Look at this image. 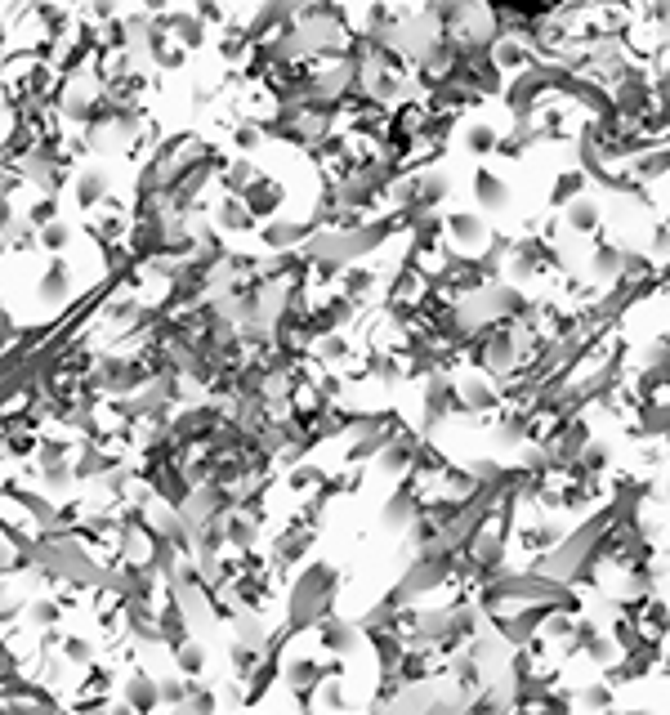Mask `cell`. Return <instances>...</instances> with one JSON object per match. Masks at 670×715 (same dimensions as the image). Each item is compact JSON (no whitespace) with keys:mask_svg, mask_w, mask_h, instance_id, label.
Masks as SVG:
<instances>
[{"mask_svg":"<svg viewBox=\"0 0 670 715\" xmlns=\"http://www.w3.org/2000/svg\"><path fill=\"white\" fill-rule=\"evenodd\" d=\"M367 715H376V711H367Z\"/></svg>","mask_w":670,"mask_h":715,"instance_id":"11a10c76","label":"cell"},{"mask_svg":"<svg viewBox=\"0 0 670 715\" xmlns=\"http://www.w3.org/2000/svg\"><path fill=\"white\" fill-rule=\"evenodd\" d=\"M586 188H590V179L581 175L577 166H572V170H559V175H554V184H550V197H545V206H550V211H568L577 197H586Z\"/></svg>","mask_w":670,"mask_h":715,"instance_id":"7402d4cb","label":"cell"},{"mask_svg":"<svg viewBox=\"0 0 670 715\" xmlns=\"http://www.w3.org/2000/svg\"><path fill=\"white\" fill-rule=\"evenodd\" d=\"M568 537H572L568 519H559V514H541V519H528V523L514 519V541L510 546H519L523 555H528V564H536V559L554 555Z\"/></svg>","mask_w":670,"mask_h":715,"instance_id":"7a4b0ae2","label":"cell"},{"mask_svg":"<svg viewBox=\"0 0 670 715\" xmlns=\"http://www.w3.org/2000/svg\"><path fill=\"white\" fill-rule=\"evenodd\" d=\"M5 572H18V550L14 546H0V577Z\"/></svg>","mask_w":670,"mask_h":715,"instance_id":"7dc6e473","label":"cell"},{"mask_svg":"<svg viewBox=\"0 0 670 715\" xmlns=\"http://www.w3.org/2000/svg\"><path fill=\"white\" fill-rule=\"evenodd\" d=\"M581 657H586L590 666H599V671H612V666H617L626 653H621V648L612 644V635H608V631H599L595 640H590L586 648H581Z\"/></svg>","mask_w":670,"mask_h":715,"instance_id":"f546056e","label":"cell"},{"mask_svg":"<svg viewBox=\"0 0 670 715\" xmlns=\"http://www.w3.org/2000/svg\"><path fill=\"white\" fill-rule=\"evenodd\" d=\"M420 443H425V438H420V429H407V434H398L394 443L385 447V452H380V470L389 474V479H407L411 470H416V452H420Z\"/></svg>","mask_w":670,"mask_h":715,"instance_id":"30bf717a","label":"cell"},{"mask_svg":"<svg viewBox=\"0 0 670 715\" xmlns=\"http://www.w3.org/2000/svg\"><path fill=\"white\" fill-rule=\"evenodd\" d=\"M59 657L67 666H81V671H90V666H99V648H94L85 635H67L59 644Z\"/></svg>","mask_w":670,"mask_h":715,"instance_id":"4dcf8cb0","label":"cell"},{"mask_svg":"<svg viewBox=\"0 0 670 715\" xmlns=\"http://www.w3.org/2000/svg\"><path fill=\"white\" fill-rule=\"evenodd\" d=\"M376 286H380V273L371 269V264H349V269L340 273V282H335V291H340L349 304H358V309H362V304L376 295Z\"/></svg>","mask_w":670,"mask_h":715,"instance_id":"e0dca14e","label":"cell"},{"mask_svg":"<svg viewBox=\"0 0 670 715\" xmlns=\"http://www.w3.org/2000/svg\"><path fill=\"white\" fill-rule=\"evenodd\" d=\"M121 702H130L134 715H152L161 707V684L152 680L148 671H134V675H126V684H121Z\"/></svg>","mask_w":670,"mask_h":715,"instance_id":"d6986e66","label":"cell"},{"mask_svg":"<svg viewBox=\"0 0 670 715\" xmlns=\"http://www.w3.org/2000/svg\"><path fill=\"white\" fill-rule=\"evenodd\" d=\"M626 175L635 179L639 188L657 184V179H670V139L653 143V148H648L644 157H635V161H630V166H626Z\"/></svg>","mask_w":670,"mask_h":715,"instance_id":"9a60e30c","label":"cell"},{"mask_svg":"<svg viewBox=\"0 0 670 715\" xmlns=\"http://www.w3.org/2000/svg\"><path fill=\"white\" fill-rule=\"evenodd\" d=\"M371 653H376V666L380 671H398V662L407 657V640L394 631H385V635H371Z\"/></svg>","mask_w":670,"mask_h":715,"instance_id":"f1b7e54d","label":"cell"},{"mask_svg":"<svg viewBox=\"0 0 670 715\" xmlns=\"http://www.w3.org/2000/svg\"><path fill=\"white\" fill-rule=\"evenodd\" d=\"M362 376L385 389H398L407 380V358L402 354H362Z\"/></svg>","mask_w":670,"mask_h":715,"instance_id":"ffe728a7","label":"cell"},{"mask_svg":"<svg viewBox=\"0 0 670 715\" xmlns=\"http://www.w3.org/2000/svg\"><path fill=\"white\" fill-rule=\"evenodd\" d=\"M662 501L670 505V479H666V488H662Z\"/></svg>","mask_w":670,"mask_h":715,"instance_id":"816d5d0a","label":"cell"},{"mask_svg":"<svg viewBox=\"0 0 670 715\" xmlns=\"http://www.w3.org/2000/svg\"><path fill=\"white\" fill-rule=\"evenodd\" d=\"M27 622H32L36 631H54V626L63 622V604H54V599H36V604H27Z\"/></svg>","mask_w":670,"mask_h":715,"instance_id":"74e56055","label":"cell"},{"mask_svg":"<svg viewBox=\"0 0 670 715\" xmlns=\"http://www.w3.org/2000/svg\"><path fill=\"white\" fill-rule=\"evenodd\" d=\"M224 537L237 555H251L255 541H260V514H246V510H233L224 519Z\"/></svg>","mask_w":670,"mask_h":715,"instance_id":"44dd1931","label":"cell"},{"mask_svg":"<svg viewBox=\"0 0 670 715\" xmlns=\"http://www.w3.org/2000/svg\"><path fill=\"white\" fill-rule=\"evenodd\" d=\"M108 715H134L130 702H117V707H108Z\"/></svg>","mask_w":670,"mask_h":715,"instance_id":"681fc988","label":"cell"},{"mask_svg":"<svg viewBox=\"0 0 670 715\" xmlns=\"http://www.w3.org/2000/svg\"><path fill=\"white\" fill-rule=\"evenodd\" d=\"M41 246H45V251H63V246H67V228L59 224V219H54V224L41 233Z\"/></svg>","mask_w":670,"mask_h":715,"instance_id":"f6af8a7d","label":"cell"},{"mask_svg":"<svg viewBox=\"0 0 670 715\" xmlns=\"http://www.w3.org/2000/svg\"><path fill=\"white\" fill-rule=\"evenodd\" d=\"M447 684H452V689L461 693L465 702H474L478 693L487 689V671H483V666H478L469 653H456L452 662H447Z\"/></svg>","mask_w":670,"mask_h":715,"instance_id":"5bb4252c","label":"cell"},{"mask_svg":"<svg viewBox=\"0 0 670 715\" xmlns=\"http://www.w3.org/2000/svg\"><path fill=\"white\" fill-rule=\"evenodd\" d=\"M242 206L251 211V219H268L273 224L277 219V206H282V184L277 179H268V175H260L251 188L242 193Z\"/></svg>","mask_w":670,"mask_h":715,"instance_id":"ac0fdd59","label":"cell"},{"mask_svg":"<svg viewBox=\"0 0 670 715\" xmlns=\"http://www.w3.org/2000/svg\"><path fill=\"white\" fill-rule=\"evenodd\" d=\"M170 715H193V711H188V707H175V711H170Z\"/></svg>","mask_w":670,"mask_h":715,"instance_id":"f5cc1de1","label":"cell"},{"mask_svg":"<svg viewBox=\"0 0 670 715\" xmlns=\"http://www.w3.org/2000/svg\"><path fill=\"white\" fill-rule=\"evenodd\" d=\"M648 255L653 260H670V219H657L653 237H648Z\"/></svg>","mask_w":670,"mask_h":715,"instance_id":"b9f144b4","label":"cell"},{"mask_svg":"<svg viewBox=\"0 0 670 715\" xmlns=\"http://www.w3.org/2000/svg\"><path fill=\"white\" fill-rule=\"evenodd\" d=\"M157 684H161V702H166L170 711H175V707H188L193 680H184V675H166V680H157Z\"/></svg>","mask_w":670,"mask_h":715,"instance_id":"ab89813d","label":"cell"},{"mask_svg":"<svg viewBox=\"0 0 670 715\" xmlns=\"http://www.w3.org/2000/svg\"><path fill=\"white\" fill-rule=\"evenodd\" d=\"M54 211H59V202H54V197H45V202H36L32 211H27V219H32V224H41V228H50L54 224Z\"/></svg>","mask_w":670,"mask_h":715,"instance_id":"ee69618b","label":"cell"},{"mask_svg":"<svg viewBox=\"0 0 670 715\" xmlns=\"http://www.w3.org/2000/svg\"><path fill=\"white\" fill-rule=\"evenodd\" d=\"M411 175V188H416V215H443L447 197H452V175L438 166H425V170H407Z\"/></svg>","mask_w":670,"mask_h":715,"instance_id":"8992f818","label":"cell"},{"mask_svg":"<svg viewBox=\"0 0 670 715\" xmlns=\"http://www.w3.org/2000/svg\"><path fill=\"white\" fill-rule=\"evenodd\" d=\"M416 519H420V492L411 479H402L398 492L385 501V510H380V523H385L389 532H407Z\"/></svg>","mask_w":670,"mask_h":715,"instance_id":"9c48e42d","label":"cell"},{"mask_svg":"<svg viewBox=\"0 0 670 715\" xmlns=\"http://www.w3.org/2000/svg\"><path fill=\"white\" fill-rule=\"evenodd\" d=\"M469 193H474V206L478 215H501L514 206V188L505 175H496L492 166H478L474 179H469Z\"/></svg>","mask_w":670,"mask_h":715,"instance_id":"5b68a950","label":"cell"},{"mask_svg":"<svg viewBox=\"0 0 670 715\" xmlns=\"http://www.w3.org/2000/svg\"><path fill=\"white\" fill-rule=\"evenodd\" d=\"M313 537H318V528H313V523H304L300 514H295V519L277 532V541H273V572H277V577L273 581H282V568H295L304 555H309Z\"/></svg>","mask_w":670,"mask_h":715,"instance_id":"3957f363","label":"cell"},{"mask_svg":"<svg viewBox=\"0 0 670 715\" xmlns=\"http://www.w3.org/2000/svg\"><path fill=\"white\" fill-rule=\"evenodd\" d=\"M67 282H72L67 264H50V273L41 278V300H45V304H59L63 295H67Z\"/></svg>","mask_w":670,"mask_h":715,"instance_id":"f35d334b","label":"cell"},{"mask_svg":"<svg viewBox=\"0 0 670 715\" xmlns=\"http://www.w3.org/2000/svg\"><path fill=\"white\" fill-rule=\"evenodd\" d=\"M456 394H461L469 416H496L505 407L501 403V385H496L492 376H483V371H465V376H456Z\"/></svg>","mask_w":670,"mask_h":715,"instance_id":"52a82bcc","label":"cell"},{"mask_svg":"<svg viewBox=\"0 0 670 715\" xmlns=\"http://www.w3.org/2000/svg\"><path fill=\"white\" fill-rule=\"evenodd\" d=\"M41 474H45L50 488H67V483H72V470H67V465H41Z\"/></svg>","mask_w":670,"mask_h":715,"instance_id":"bcb514c9","label":"cell"},{"mask_svg":"<svg viewBox=\"0 0 670 715\" xmlns=\"http://www.w3.org/2000/svg\"><path fill=\"white\" fill-rule=\"evenodd\" d=\"M559 219H563V233H572V237H603V206H599V197H590V193L577 197Z\"/></svg>","mask_w":670,"mask_h":715,"instance_id":"7c38bea8","label":"cell"},{"mask_svg":"<svg viewBox=\"0 0 670 715\" xmlns=\"http://www.w3.org/2000/svg\"><path fill=\"white\" fill-rule=\"evenodd\" d=\"M175 671L184 675V680H201V675H206V666H210V653H206V644L201 640H188L184 648H175Z\"/></svg>","mask_w":670,"mask_h":715,"instance_id":"484cf974","label":"cell"},{"mask_svg":"<svg viewBox=\"0 0 670 715\" xmlns=\"http://www.w3.org/2000/svg\"><path fill=\"white\" fill-rule=\"evenodd\" d=\"M335 599H340V568L331 564H309L295 577L291 599H286V635H300V631H318V622H327L335 613Z\"/></svg>","mask_w":670,"mask_h":715,"instance_id":"6da1fadb","label":"cell"},{"mask_svg":"<svg viewBox=\"0 0 670 715\" xmlns=\"http://www.w3.org/2000/svg\"><path fill=\"white\" fill-rule=\"evenodd\" d=\"M264 246L268 251H282V255H295V246L304 251V242L313 237V224L309 219H273V224L260 228Z\"/></svg>","mask_w":670,"mask_h":715,"instance_id":"8fae6325","label":"cell"},{"mask_svg":"<svg viewBox=\"0 0 670 715\" xmlns=\"http://www.w3.org/2000/svg\"><path fill=\"white\" fill-rule=\"evenodd\" d=\"M639 461H644V465H662V447H644V452H639Z\"/></svg>","mask_w":670,"mask_h":715,"instance_id":"c3c4849f","label":"cell"},{"mask_svg":"<svg viewBox=\"0 0 670 715\" xmlns=\"http://www.w3.org/2000/svg\"><path fill=\"white\" fill-rule=\"evenodd\" d=\"M255 54V41L246 36V27H233V32L219 36V59L224 63H251Z\"/></svg>","mask_w":670,"mask_h":715,"instance_id":"1f68e13d","label":"cell"},{"mask_svg":"<svg viewBox=\"0 0 670 715\" xmlns=\"http://www.w3.org/2000/svg\"><path fill=\"white\" fill-rule=\"evenodd\" d=\"M612 456H617V452H612L608 438H595V443H590L586 452H581V461H577V465L590 474V479H603V474L612 470Z\"/></svg>","mask_w":670,"mask_h":715,"instance_id":"836d02e7","label":"cell"},{"mask_svg":"<svg viewBox=\"0 0 670 715\" xmlns=\"http://www.w3.org/2000/svg\"><path fill=\"white\" fill-rule=\"evenodd\" d=\"M237 622V644H246V648H268V640H273V631H268V626L260 622V613H237L233 617Z\"/></svg>","mask_w":670,"mask_h":715,"instance_id":"d6a6232c","label":"cell"},{"mask_svg":"<svg viewBox=\"0 0 670 715\" xmlns=\"http://www.w3.org/2000/svg\"><path fill=\"white\" fill-rule=\"evenodd\" d=\"M318 702H322L327 711H344V702H349V693H344V680H327V684H322V689H318Z\"/></svg>","mask_w":670,"mask_h":715,"instance_id":"7bdbcfd3","label":"cell"},{"mask_svg":"<svg viewBox=\"0 0 670 715\" xmlns=\"http://www.w3.org/2000/svg\"><path fill=\"white\" fill-rule=\"evenodd\" d=\"M286 488L291 492H313V488H327V474L318 470L313 461H300L291 474H286Z\"/></svg>","mask_w":670,"mask_h":715,"instance_id":"8d00e7d4","label":"cell"},{"mask_svg":"<svg viewBox=\"0 0 670 715\" xmlns=\"http://www.w3.org/2000/svg\"><path fill=\"white\" fill-rule=\"evenodd\" d=\"M358 354H353V340L349 336H340V331H335V336H327V340H318V345H313V362H322V367H344V362H353Z\"/></svg>","mask_w":670,"mask_h":715,"instance_id":"4316f807","label":"cell"},{"mask_svg":"<svg viewBox=\"0 0 670 715\" xmlns=\"http://www.w3.org/2000/svg\"><path fill=\"white\" fill-rule=\"evenodd\" d=\"M260 143H264L260 121H237L233 126V148L237 152H251V148H260Z\"/></svg>","mask_w":670,"mask_h":715,"instance_id":"60d3db41","label":"cell"},{"mask_svg":"<svg viewBox=\"0 0 670 715\" xmlns=\"http://www.w3.org/2000/svg\"><path fill=\"white\" fill-rule=\"evenodd\" d=\"M260 662H264V653L260 648H246V644H237L228 648V666H233V680H242V684H251V675L260 671Z\"/></svg>","mask_w":670,"mask_h":715,"instance_id":"e575fe53","label":"cell"},{"mask_svg":"<svg viewBox=\"0 0 670 715\" xmlns=\"http://www.w3.org/2000/svg\"><path fill=\"white\" fill-rule=\"evenodd\" d=\"M461 143L469 157H496V148H501V130L492 126V121H469L461 130Z\"/></svg>","mask_w":670,"mask_h":715,"instance_id":"cb8c5ba5","label":"cell"},{"mask_svg":"<svg viewBox=\"0 0 670 715\" xmlns=\"http://www.w3.org/2000/svg\"><path fill=\"white\" fill-rule=\"evenodd\" d=\"M621 715H657V711H648V707H635V711H621Z\"/></svg>","mask_w":670,"mask_h":715,"instance_id":"f907efd6","label":"cell"},{"mask_svg":"<svg viewBox=\"0 0 670 715\" xmlns=\"http://www.w3.org/2000/svg\"><path fill=\"white\" fill-rule=\"evenodd\" d=\"M577 707L586 715H603V711H617V689L608 680H586L577 684Z\"/></svg>","mask_w":670,"mask_h":715,"instance_id":"d4e9b609","label":"cell"},{"mask_svg":"<svg viewBox=\"0 0 670 715\" xmlns=\"http://www.w3.org/2000/svg\"><path fill=\"white\" fill-rule=\"evenodd\" d=\"M492 242V228L478 211H447V246L456 255H478Z\"/></svg>","mask_w":670,"mask_h":715,"instance_id":"277c9868","label":"cell"},{"mask_svg":"<svg viewBox=\"0 0 670 715\" xmlns=\"http://www.w3.org/2000/svg\"><path fill=\"white\" fill-rule=\"evenodd\" d=\"M492 63L501 72H510V76H523V72H532L541 59L532 54L528 41H519V36H501V41L492 45Z\"/></svg>","mask_w":670,"mask_h":715,"instance_id":"2e32d148","label":"cell"},{"mask_svg":"<svg viewBox=\"0 0 670 715\" xmlns=\"http://www.w3.org/2000/svg\"><path fill=\"white\" fill-rule=\"evenodd\" d=\"M621 264H626V246L603 242V237H595V246H590V255H586L590 278H595V282H608V286H617V282H621Z\"/></svg>","mask_w":670,"mask_h":715,"instance_id":"4fadbf2b","label":"cell"},{"mask_svg":"<svg viewBox=\"0 0 670 715\" xmlns=\"http://www.w3.org/2000/svg\"><path fill=\"white\" fill-rule=\"evenodd\" d=\"M103 197H108V179H103L99 170H85V175L76 179V206H81V211H90V206L103 202Z\"/></svg>","mask_w":670,"mask_h":715,"instance_id":"d590c367","label":"cell"},{"mask_svg":"<svg viewBox=\"0 0 670 715\" xmlns=\"http://www.w3.org/2000/svg\"><path fill=\"white\" fill-rule=\"evenodd\" d=\"M662 675H670V653H666V662H662Z\"/></svg>","mask_w":670,"mask_h":715,"instance_id":"db71d44e","label":"cell"},{"mask_svg":"<svg viewBox=\"0 0 670 715\" xmlns=\"http://www.w3.org/2000/svg\"><path fill=\"white\" fill-rule=\"evenodd\" d=\"M318 644H322V653H331V657H340V662H349V657L362 648V631H358V622H349V617L331 613L327 622H318Z\"/></svg>","mask_w":670,"mask_h":715,"instance_id":"ba28073f","label":"cell"},{"mask_svg":"<svg viewBox=\"0 0 670 715\" xmlns=\"http://www.w3.org/2000/svg\"><path fill=\"white\" fill-rule=\"evenodd\" d=\"M161 27L179 41V50H201L206 45V23L197 14H161Z\"/></svg>","mask_w":670,"mask_h":715,"instance_id":"603a6c76","label":"cell"},{"mask_svg":"<svg viewBox=\"0 0 670 715\" xmlns=\"http://www.w3.org/2000/svg\"><path fill=\"white\" fill-rule=\"evenodd\" d=\"M215 224L224 228V233H251L255 219H251V211L242 206V197H224V202L215 206Z\"/></svg>","mask_w":670,"mask_h":715,"instance_id":"83f0119b","label":"cell"}]
</instances>
